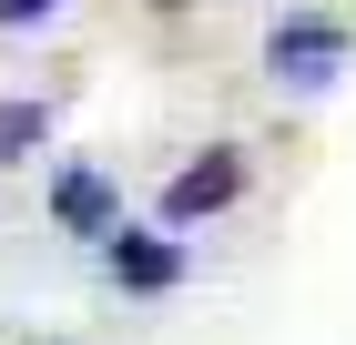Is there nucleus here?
I'll use <instances>...</instances> for the list:
<instances>
[{
    "instance_id": "obj_2",
    "label": "nucleus",
    "mask_w": 356,
    "mask_h": 345,
    "mask_svg": "<svg viewBox=\"0 0 356 345\" xmlns=\"http://www.w3.org/2000/svg\"><path fill=\"white\" fill-rule=\"evenodd\" d=\"M234 193H245V153H224V142H214L204 162H184V173H173V183L153 193V213H163L173 234H184V224H204V213H224Z\"/></svg>"
},
{
    "instance_id": "obj_4",
    "label": "nucleus",
    "mask_w": 356,
    "mask_h": 345,
    "mask_svg": "<svg viewBox=\"0 0 356 345\" xmlns=\"http://www.w3.org/2000/svg\"><path fill=\"white\" fill-rule=\"evenodd\" d=\"M51 213H61V234H112L122 224V203H112V183L92 162H61L51 173Z\"/></svg>"
},
{
    "instance_id": "obj_1",
    "label": "nucleus",
    "mask_w": 356,
    "mask_h": 345,
    "mask_svg": "<svg viewBox=\"0 0 356 345\" xmlns=\"http://www.w3.org/2000/svg\"><path fill=\"white\" fill-rule=\"evenodd\" d=\"M346 51H356L346 21H275V31H265V71L296 81V92H326V81L346 71Z\"/></svg>"
},
{
    "instance_id": "obj_5",
    "label": "nucleus",
    "mask_w": 356,
    "mask_h": 345,
    "mask_svg": "<svg viewBox=\"0 0 356 345\" xmlns=\"http://www.w3.org/2000/svg\"><path fill=\"white\" fill-rule=\"evenodd\" d=\"M51 142V102H0V162H21Z\"/></svg>"
},
{
    "instance_id": "obj_6",
    "label": "nucleus",
    "mask_w": 356,
    "mask_h": 345,
    "mask_svg": "<svg viewBox=\"0 0 356 345\" xmlns=\"http://www.w3.org/2000/svg\"><path fill=\"white\" fill-rule=\"evenodd\" d=\"M31 21H61V0H0V31H31Z\"/></svg>"
},
{
    "instance_id": "obj_3",
    "label": "nucleus",
    "mask_w": 356,
    "mask_h": 345,
    "mask_svg": "<svg viewBox=\"0 0 356 345\" xmlns=\"http://www.w3.org/2000/svg\"><path fill=\"white\" fill-rule=\"evenodd\" d=\"M102 264H112L122 294H173V285H184V244H173V234H122V224H112V234H102Z\"/></svg>"
}]
</instances>
